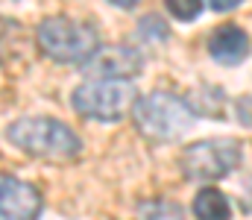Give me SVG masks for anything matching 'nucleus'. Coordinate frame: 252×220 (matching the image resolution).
Masks as SVG:
<instances>
[{"mask_svg":"<svg viewBox=\"0 0 252 220\" xmlns=\"http://www.w3.org/2000/svg\"><path fill=\"white\" fill-rule=\"evenodd\" d=\"M109 3H112V6H118V9H135L141 0H109Z\"/></svg>","mask_w":252,"mask_h":220,"instance_id":"dca6fc26","label":"nucleus"},{"mask_svg":"<svg viewBox=\"0 0 252 220\" xmlns=\"http://www.w3.org/2000/svg\"><path fill=\"white\" fill-rule=\"evenodd\" d=\"M138 91L124 79H85L73 88L70 106L76 115L97 124H118L132 112Z\"/></svg>","mask_w":252,"mask_h":220,"instance_id":"20e7f679","label":"nucleus"},{"mask_svg":"<svg viewBox=\"0 0 252 220\" xmlns=\"http://www.w3.org/2000/svg\"><path fill=\"white\" fill-rule=\"evenodd\" d=\"M0 220H6V218H3V215H0Z\"/></svg>","mask_w":252,"mask_h":220,"instance_id":"f3484780","label":"nucleus"},{"mask_svg":"<svg viewBox=\"0 0 252 220\" xmlns=\"http://www.w3.org/2000/svg\"><path fill=\"white\" fill-rule=\"evenodd\" d=\"M164 6H167V12L173 15V18H179V21H196L199 18V12H202V0H164Z\"/></svg>","mask_w":252,"mask_h":220,"instance_id":"ddd939ff","label":"nucleus"},{"mask_svg":"<svg viewBox=\"0 0 252 220\" xmlns=\"http://www.w3.org/2000/svg\"><path fill=\"white\" fill-rule=\"evenodd\" d=\"M235 109H238V121L244 126H252V97H241L235 103Z\"/></svg>","mask_w":252,"mask_h":220,"instance_id":"4468645a","label":"nucleus"},{"mask_svg":"<svg viewBox=\"0 0 252 220\" xmlns=\"http://www.w3.org/2000/svg\"><path fill=\"white\" fill-rule=\"evenodd\" d=\"M38 47L53 62L79 68L82 62H88L97 53L100 35L85 21H73V18L56 15V18H44L38 24Z\"/></svg>","mask_w":252,"mask_h":220,"instance_id":"7ed1b4c3","label":"nucleus"},{"mask_svg":"<svg viewBox=\"0 0 252 220\" xmlns=\"http://www.w3.org/2000/svg\"><path fill=\"white\" fill-rule=\"evenodd\" d=\"M182 173L188 182H217L241 164V144L235 138H205L182 150Z\"/></svg>","mask_w":252,"mask_h":220,"instance_id":"39448f33","label":"nucleus"},{"mask_svg":"<svg viewBox=\"0 0 252 220\" xmlns=\"http://www.w3.org/2000/svg\"><path fill=\"white\" fill-rule=\"evenodd\" d=\"M6 138L18 147L21 153L50 161V164H62V161H73L82 150L79 135L56 118H18L15 124L6 126Z\"/></svg>","mask_w":252,"mask_h":220,"instance_id":"f257e3e1","label":"nucleus"},{"mask_svg":"<svg viewBox=\"0 0 252 220\" xmlns=\"http://www.w3.org/2000/svg\"><path fill=\"white\" fill-rule=\"evenodd\" d=\"M208 53L214 62L235 68L250 56V35L238 24H223L208 35Z\"/></svg>","mask_w":252,"mask_h":220,"instance_id":"6e6552de","label":"nucleus"},{"mask_svg":"<svg viewBox=\"0 0 252 220\" xmlns=\"http://www.w3.org/2000/svg\"><path fill=\"white\" fill-rule=\"evenodd\" d=\"M44 209V197L35 185L0 173V215L6 220H35Z\"/></svg>","mask_w":252,"mask_h":220,"instance_id":"0eeeda50","label":"nucleus"},{"mask_svg":"<svg viewBox=\"0 0 252 220\" xmlns=\"http://www.w3.org/2000/svg\"><path fill=\"white\" fill-rule=\"evenodd\" d=\"M188 109L193 112V118L205 115V118H226V97L217 85H202L199 91H193L185 97Z\"/></svg>","mask_w":252,"mask_h":220,"instance_id":"9d476101","label":"nucleus"},{"mask_svg":"<svg viewBox=\"0 0 252 220\" xmlns=\"http://www.w3.org/2000/svg\"><path fill=\"white\" fill-rule=\"evenodd\" d=\"M193 218L196 220H232V203L217 188H202L193 197Z\"/></svg>","mask_w":252,"mask_h":220,"instance_id":"1a4fd4ad","label":"nucleus"},{"mask_svg":"<svg viewBox=\"0 0 252 220\" xmlns=\"http://www.w3.org/2000/svg\"><path fill=\"white\" fill-rule=\"evenodd\" d=\"M144 68L141 53L132 44H109V47H97V53L79 65V71L85 73V79H124L132 82Z\"/></svg>","mask_w":252,"mask_h":220,"instance_id":"423d86ee","label":"nucleus"},{"mask_svg":"<svg viewBox=\"0 0 252 220\" xmlns=\"http://www.w3.org/2000/svg\"><path fill=\"white\" fill-rule=\"evenodd\" d=\"M208 3H211L214 12H232V9H238L244 0H208Z\"/></svg>","mask_w":252,"mask_h":220,"instance_id":"2eb2a0df","label":"nucleus"},{"mask_svg":"<svg viewBox=\"0 0 252 220\" xmlns=\"http://www.w3.org/2000/svg\"><path fill=\"white\" fill-rule=\"evenodd\" d=\"M129 115H132L138 132L153 144L176 141L196 121L193 112L188 109V103H185V97L170 94V91H150V94L138 97Z\"/></svg>","mask_w":252,"mask_h":220,"instance_id":"f03ea898","label":"nucleus"},{"mask_svg":"<svg viewBox=\"0 0 252 220\" xmlns=\"http://www.w3.org/2000/svg\"><path fill=\"white\" fill-rule=\"evenodd\" d=\"M141 220H185V212L173 200H144L138 206Z\"/></svg>","mask_w":252,"mask_h":220,"instance_id":"9b49d317","label":"nucleus"},{"mask_svg":"<svg viewBox=\"0 0 252 220\" xmlns=\"http://www.w3.org/2000/svg\"><path fill=\"white\" fill-rule=\"evenodd\" d=\"M135 35H138V41H144V44H164V41L170 38V27H167L164 18H158V15H144V18L138 21Z\"/></svg>","mask_w":252,"mask_h":220,"instance_id":"f8f14e48","label":"nucleus"}]
</instances>
